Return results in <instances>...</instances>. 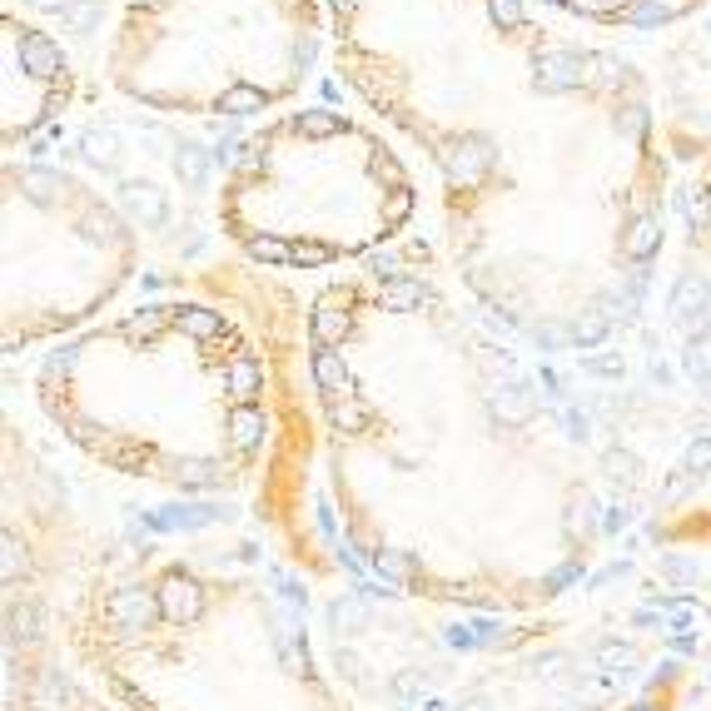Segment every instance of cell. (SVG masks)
<instances>
[{"label":"cell","instance_id":"obj_11","mask_svg":"<svg viewBox=\"0 0 711 711\" xmlns=\"http://www.w3.org/2000/svg\"><path fill=\"white\" fill-rule=\"evenodd\" d=\"M558 25H572L583 36H657L697 21L711 11V0H533Z\"/></svg>","mask_w":711,"mask_h":711},{"label":"cell","instance_id":"obj_4","mask_svg":"<svg viewBox=\"0 0 711 711\" xmlns=\"http://www.w3.org/2000/svg\"><path fill=\"white\" fill-rule=\"evenodd\" d=\"M60 641L125 711H359L259 572L195 552L90 572Z\"/></svg>","mask_w":711,"mask_h":711},{"label":"cell","instance_id":"obj_10","mask_svg":"<svg viewBox=\"0 0 711 711\" xmlns=\"http://www.w3.org/2000/svg\"><path fill=\"white\" fill-rule=\"evenodd\" d=\"M682 319L691 374L711 388V154L682 195Z\"/></svg>","mask_w":711,"mask_h":711},{"label":"cell","instance_id":"obj_5","mask_svg":"<svg viewBox=\"0 0 711 711\" xmlns=\"http://www.w3.org/2000/svg\"><path fill=\"white\" fill-rule=\"evenodd\" d=\"M423 189L374 115L299 105L259 120L214 195L224 245L259 269L328 274L374 264L413 229Z\"/></svg>","mask_w":711,"mask_h":711},{"label":"cell","instance_id":"obj_8","mask_svg":"<svg viewBox=\"0 0 711 711\" xmlns=\"http://www.w3.org/2000/svg\"><path fill=\"white\" fill-rule=\"evenodd\" d=\"M75 100V65L46 25L11 11L0 15V145L5 160L50 129Z\"/></svg>","mask_w":711,"mask_h":711},{"label":"cell","instance_id":"obj_1","mask_svg":"<svg viewBox=\"0 0 711 711\" xmlns=\"http://www.w3.org/2000/svg\"><path fill=\"white\" fill-rule=\"evenodd\" d=\"M324 5L338 80L438 179L458 289L523 349L618 334L672 224L652 80L533 0Z\"/></svg>","mask_w":711,"mask_h":711},{"label":"cell","instance_id":"obj_3","mask_svg":"<svg viewBox=\"0 0 711 711\" xmlns=\"http://www.w3.org/2000/svg\"><path fill=\"white\" fill-rule=\"evenodd\" d=\"M36 409L90 467L164 492H239L274 433L269 359L210 299H145L50 344Z\"/></svg>","mask_w":711,"mask_h":711},{"label":"cell","instance_id":"obj_9","mask_svg":"<svg viewBox=\"0 0 711 711\" xmlns=\"http://www.w3.org/2000/svg\"><path fill=\"white\" fill-rule=\"evenodd\" d=\"M5 711H125L80 662H60L55 637L36 627H11L5 666Z\"/></svg>","mask_w":711,"mask_h":711},{"label":"cell","instance_id":"obj_2","mask_svg":"<svg viewBox=\"0 0 711 711\" xmlns=\"http://www.w3.org/2000/svg\"><path fill=\"white\" fill-rule=\"evenodd\" d=\"M444 269L374 259L309 299L328 513L398 592L533 612L597 552V478L527 359Z\"/></svg>","mask_w":711,"mask_h":711},{"label":"cell","instance_id":"obj_6","mask_svg":"<svg viewBox=\"0 0 711 711\" xmlns=\"http://www.w3.org/2000/svg\"><path fill=\"white\" fill-rule=\"evenodd\" d=\"M324 50V0H125L105 80L154 115L269 120L303 95Z\"/></svg>","mask_w":711,"mask_h":711},{"label":"cell","instance_id":"obj_7","mask_svg":"<svg viewBox=\"0 0 711 711\" xmlns=\"http://www.w3.org/2000/svg\"><path fill=\"white\" fill-rule=\"evenodd\" d=\"M140 269V234L85 175L46 160L0 170V344L30 353L100 324Z\"/></svg>","mask_w":711,"mask_h":711}]
</instances>
